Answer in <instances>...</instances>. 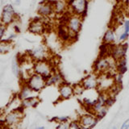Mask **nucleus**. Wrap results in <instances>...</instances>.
Segmentation results:
<instances>
[{
    "mask_svg": "<svg viewBox=\"0 0 129 129\" xmlns=\"http://www.w3.org/2000/svg\"><path fill=\"white\" fill-rule=\"evenodd\" d=\"M55 71L54 64L49 59L33 61L32 64V72L44 77L45 79L49 78Z\"/></svg>",
    "mask_w": 129,
    "mask_h": 129,
    "instance_id": "1",
    "label": "nucleus"
},
{
    "mask_svg": "<svg viewBox=\"0 0 129 129\" xmlns=\"http://www.w3.org/2000/svg\"><path fill=\"white\" fill-rule=\"evenodd\" d=\"M24 117V109L21 105L7 113L3 121V127H17Z\"/></svg>",
    "mask_w": 129,
    "mask_h": 129,
    "instance_id": "2",
    "label": "nucleus"
},
{
    "mask_svg": "<svg viewBox=\"0 0 129 129\" xmlns=\"http://www.w3.org/2000/svg\"><path fill=\"white\" fill-rule=\"evenodd\" d=\"M83 19L81 16L77 15L71 14L68 19V21L66 23V27H68L69 31H70V36L72 42L76 41L78 39L79 33L82 27Z\"/></svg>",
    "mask_w": 129,
    "mask_h": 129,
    "instance_id": "3",
    "label": "nucleus"
},
{
    "mask_svg": "<svg viewBox=\"0 0 129 129\" xmlns=\"http://www.w3.org/2000/svg\"><path fill=\"white\" fill-rule=\"evenodd\" d=\"M89 0H72L68 3L69 11L73 15L81 16L82 19L87 15Z\"/></svg>",
    "mask_w": 129,
    "mask_h": 129,
    "instance_id": "4",
    "label": "nucleus"
},
{
    "mask_svg": "<svg viewBox=\"0 0 129 129\" xmlns=\"http://www.w3.org/2000/svg\"><path fill=\"white\" fill-rule=\"evenodd\" d=\"M26 83L35 93H39L46 87V79L39 74L32 73L23 82Z\"/></svg>",
    "mask_w": 129,
    "mask_h": 129,
    "instance_id": "5",
    "label": "nucleus"
},
{
    "mask_svg": "<svg viewBox=\"0 0 129 129\" xmlns=\"http://www.w3.org/2000/svg\"><path fill=\"white\" fill-rule=\"evenodd\" d=\"M16 17H17V15L15 13L14 7L11 4H7L3 8L1 17H0V24L9 27L15 23Z\"/></svg>",
    "mask_w": 129,
    "mask_h": 129,
    "instance_id": "6",
    "label": "nucleus"
},
{
    "mask_svg": "<svg viewBox=\"0 0 129 129\" xmlns=\"http://www.w3.org/2000/svg\"><path fill=\"white\" fill-rule=\"evenodd\" d=\"M46 29V23L44 21V19L40 16L32 19L27 26V31L35 35H43L45 33Z\"/></svg>",
    "mask_w": 129,
    "mask_h": 129,
    "instance_id": "7",
    "label": "nucleus"
},
{
    "mask_svg": "<svg viewBox=\"0 0 129 129\" xmlns=\"http://www.w3.org/2000/svg\"><path fill=\"white\" fill-rule=\"evenodd\" d=\"M115 85L114 76L110 74H103L99 75V84H98V90L99 93H107L109 90Z\"/></svg>",
    "mask_w": 129,
    "mask_h": 129,
    "instance_id": "8",
    "label": "nucleus"
},
{
    "mask_svg": "<svg viewBox=\"0 0 129 129\" xmlns=\"http://www.w3.org/2000/svg\"><path fill=\"white\" fill-rule=\"evenodd\" d=\"M28 56L33 61H37V60H48L49 59V52H48V48L44 45V44H40V45L36 46L28 52Z\"/></svg>",
    "mask_w": 129,
    "mask_h": 129,
    "instance_id": "9",
    "label": "nucleus"
},
{
    "mask_svg": "<svg viewBox=\"0 0 129 129\" xmlns=\"http://www.w3.org/2000/svg\"><path fill=\"white\" fill-rule=\"evenodd\" d=\"M78 120L82 126V129H93L99 122V119L90 112L81 115Z\"/></svg>",
    "mask_w": 129,
    "mask_h": 129,
    "instance_id": "10",
    "label": "nucleus"
},
{
    "mask_svg": "<svg viewBox=\"0 0 129 129\" xmlns=\"http://www.w3.org/2000/svg\"><path fill=\"white\" fill-rule=\"evenodd\" d=\"M36 12H37L38 16L43 19L49 18L52 15H55L52 2L48 1V0H44V1L41 2L37 7Z\"/></svg>",
    "mask_w": 129,
    "mask_h": 129,
    "instance_id": "11",
    "label": "nucleus"
},
{
    "mask_svg": "<svg viewBox=\"0 0 129 129\" xmlns=\"http://www.w3.org/2000/svg\"><path fill=\"white\" fill-rule=\"evenodd\" d=\"M127 48H128V44L127 42L113 44L111 46L110 56L112 58H114L115 60L124 58L126 57Z\"/></svg>",
    "mask_w": 129,
    "mask_h": 129,
    "instance_id": "12",
    "label": "nucleus"
},
{
    "mask_svg": "<svg viewBox=\"0 0 129 129\" xmlns=\"http://www.w3.org/2000/svg\"><path fill=\"white\" fill-rule=\"evenodd\" d=\"M81 84L82 85L85 90H97L99 84V75L94 73L88 74L82 80Z\"/></svg>",
    "mask_w": 129,
    "mask_h": 129,
    "instance_id": "13",
    "label": "nucleus"
},
{
    "mask_svg": "<svg viewBox=\"0 0 129 129\" xmlns=\"http://www.w3.org/2000/svg\"><path fill=\"white\" fill-rule=\"evenodd\" d=\"M58 92L60 100L70 99L74 95L73 86L66 82H64L60 86H58Z\"/></svg>",
    "mask_w": 129,
    "mask_h": 129,
    "instance_id": "14",
    "label": "nucleus"
},
{
    "mask_svg": "<svg viewBox=\"0 0 129 129\" xmlns=\"http://www.w3.org/2000/svg\"><path fill=\"white\" fill-rule=\"evenodd\" d=\"M56 34H57L59 40L63 44L72 43V40L70 36V31H69V29L66 27V25L59 23V25L56 27Z\"/></svg>",
    "mask_w": 129,
    "mask_h": 129,
    "instance_id": "15",
    "label": "nucleus"
},
{
    "mask_svg": "<svg viewBox=\"0 0 129 129\" xmlns=\"http://www.w3.org/2000/svg\"><path fill=\"white\" fill-rule=\"evenodd\" d=\"M54 14L56 15H62L69 11V6L66 0H56L52 2Z\"/></svg>",
    "mask_w": 129,
    "mask_h": 129,
    "instance_id": "16",
    "label": "nucleus"
},
{
    "mask_svg": "<svg viewBox=\"0 0 129 129\" xmlns=\"http://www.w3.org/2000/svg\"><path fill=\"white\" fill-rule=\"evenodd\" d=\"M64 82L62 74L58 71H55L49 78L46 79V86H60V84Z\"/></svg>",
    "mask_w": 129,
    "mask_h": 129,
    "instance_id": "17",
    "label": "nucleus"
},
{
    "mask_svg": "<svg viewBox=\"0 0 129 129\" xmlns=\"http://www.w3.org/2000/svg\"><path fill=\"white\" fill-rule=\"evenodd\" d=\"M116 40H117V37H116V33L115 29L113 27L107 28L103 34L102 43L107 44H115Z\"/></svg>",
    "mask_w": 129,
    "mask_h": 129,
    "instance_id": "18",
    "label": "nucleus"
},
{
    "mask_svg": "<svg viewBox=\"0 0 129 129\" xmlns=\"http://www.w3.org/2000/svg\"><path fill=\"white\" fill-rule=\"evenodd\" d=\"M35 94H36V93L32 90L26 83L23 82L21 88H20V90L18 93L17 96H18V98L19 99V100L22 101V100H24L26 99L30 98V97L36 96Z\"/></svg>",
    "mask_w": 129,
    "mask_h": 129,
    "instance_id": "19",
    "label": "nucleus"
},
{
    "mask_svg": "<svg viewBox=\"0 0 129 129\" xmlns=\"http://www.w3.org/2000/svg\"><path fill=\"white\" fill-rule=\"evenodd\" d=\"M40 103V99L38 96H33L21 101V107L23 109L27 108H36Z\"/></svg>",
    "mask_w": 129,
    "mask_h": 129,
    "instance_id": "20",
    "label": "nucleus"
},
{
    "mask_svg": "<svg viewBox=\"0 0 129 129\" xmlns=\"http://www.w3.org/2000/svg\"><path fill=\"white\" fill-rule=\"evenodd\" d=\"M127 71V58L124 57L116 60V72L121 74H124Z\"/></svg>",
    "mask_w": 129,
    "mask_h": 129,
    "instance_id": "21",
    "label": "nucleus"
},
{
    "mask_svg": "<svg viewBox=\"0 0 129 129\" xmlns=\"http://www.w3.org/2000/svg\"><path fill=\"white\" fill-rule=\"evenodd\" d=\"M11 70L13 74L16 77H19L21 75L22 72H21V67H20V64H19V60L17 56L13 58L11 62Z\"/></svg>",
    "mask_w": 129,
    "mask_h": 129,
    "instance_id": "22",
    "label": "nucleus"
},
{
    "mask_svg": "<svg viewBox=\"0 0 129 129\" xmlns=\"http://www.w3.org/2000/svg\"><path fill=\"white\" fill-rule=\"evenodd\" d=\"M12 48V42L3 40L0 41V54H7Z\"/></svg>",
    "mask_w": 129,
    "mask_h": 129,
    "instance_id": "23",
    "label": "nucleus"
},
{
    "mask_svg": "<svg viewBox=\"0 0 129 129\" xmlns=\"http://www.w3.org/2000/svg\"><path fill=\"white\" fill-rule=\"evenodd\" d=\"M73 88H74V95H77V96L82 95L85 91V89L82 86V85L81 84V82L73 85Z\"/></svg>",
    "mask_w": 129,
    "mask_h": 129,
    "instance_id": "24",
    "label": "nucleus"
},
{
    "mask_svg": "<svg viewBox=\"0 0 129 129\" xmlns=\"http://www.w3.org/2000/svg\"><path fill=\"white\" fill-rule=\"evenodd\" d=\"M108 109H109L108 107H107L106 106H105V107H103L102 109H101L100 111H99L98 112H97L94 115H95L99 120H101V119H103L104 117L107 115V112H108Z\"/></svg>",
    "mask_w": 129,
    "mask_h": 129,
    "instance_id": "25",
    "label": "nucleus"
},
{
    "mask_svg": "<svg viewBox=\"0 0 129 129\" xmlns=\"http://www.w3.org/2000/svg\"><path fill=\"white\" fill-rule=\"evenodd\" d=\"M115 103V97L111 96V95H108L107 94V98H106V107H112L114 103Z\"/></svg>",
    "mask_w": 129,
    "mask_h": 129,
    "instance_id": "26",
    "label": "nucleus"
},
{
    "mask_svg": "<svg viewBox=\"0 0 129 129\" xmlns=\"http://www.w3.org/2000/svg\"><path fill=\"white\" fill-rule=\"evenodd\" d=\"M51 121H54L56 123H62V122H67V121H70V117L69 116H57V117H54L51 119Z\"/></svg>",
    "mask_w": 129,
    "mask_h": 129,
    "instance_id": "27",
    "label": "nucleus"
},
{
    "mask_svg": "<svg viewBox=\"0 0 129 129\" xmlns=\"http://www.w3.org/2000/svg\"><path fill=\"white\" fill-rule=\"evenodd\" d=\"M70 121H67V122L58 123L56 124L55 129H70Z\"/></svg>",
    "mask_w": 129,
    "mask_h": 129,
    "instance_id": "28",
    "label": "nucleus"
},
{
    "mask_svg": "<svg viewBox=\"0 0 129 129\" xmlns=\"http://www.w3.org/2000/svg\"><path fill=\"white\" fill-rule=\"evenodd\" d=\"M123 74H119V73H116L114 76V80H115V83L117 85H119V86H122L123 85Z\"/></svg>",
    "mask_w": 129,
    "mask_h": 129,
    "instance_id": "29",
    "label": "nucleus"
},
{
    "mask_svg": "<svg viewBox=\"0 0 129 129\" xmlns=\"http://www.w3.org/2000/svg\"><path fill=\"white\" fill-rule=\"evenodd\" d=\"M129 37V33H127V32H123V33H121L120 36L118 37V43H124L127 41V40L128 39Z\"/></svg>",
    "mask_w": 129,
    "mask_h": 129,
    "instance_id": "30",
    "label": "nucleus"
},
{
    "mask_svg": "<svg viewBox=\"0 0 129 129\" xmlns=\"http://www.w3.org/2000/svg\"><path fill=\"white\" fill-rule=\"evenodd\" d=\"M70 129H82V126L78 120L70 121Z\"/></svg>",
    "mask_w": 129,
    "mask_h": 129,
    "instance_id": "31",
    "label": "nucleus"
},
{
    "mask_svg": "<svg viewBox=\"0 0 129 129\" xmlns=\"http://www.w3.org/2000/svg\"><path fill=\"white\" fill-rule=\"evenodd\" d=\"M7 30V27L3 25V24H0V41L4 39V36H6V32Z\"/></svg>",
    "mask_w": 129,
    "mask_h": 129,
    "instance_id": "32",
    "label": "nucleus"
},
{
    "mask_svg": "<svg viewBox=\"0 0 129 129\" xmlns=\"http://www.w3.org/2000/svg\"><path fill=\"white\" fill-rule=\"evenodd\" d=\"M123 31L129 33V19H125L123 23Z\"/></svg>",
    "mask_w": 129,
    "mask_h": 129,
    "instance_id": "33",
    "label": "nucleus"
},
{
    "mask_svg": "<svg viewBox=\"0 0 129 129\" xmlns=\"http://www.w3.org/2000/svg\"><path fill=\"white\" fill-rule=\"evenodd\" d=\"M119 129H129V119L124 121Z\"/></svg>",
    "mask_w": 129,
    "mask_h": 129,
    "instance_id": "34",
    "label": "nucleus"
},
{
    "mask_svg": "<svg viewBox=\"0 0 129 129\" xmlns=\"http://www.w3.org/2000/svg\"><path fill=\"white\" fill-rule=\"evenodd\" d=\"M123 7V14L127 17V19H129V4Z\"/></svg>",
    "mask_w": 129,
    "mask_h": 129,
    "instance_id": "35",
    "label": "nucleus"
},
{
    "mask_svg": "<svg viewBox=\"0 0 129 129\" xmlns=\"http://www.w3.org/2000/svg\"><path fill=\"white\" fill-rule=\"evenodd\" d=\"M121 2L123 3V6H126L129 4V0H121Z\"/></svg>",
    "mask_w": 129,
    "mask_h": 129,
    "instance_id": "36",
    "label": "nucleus"
},
{
    "mask_svg": "<svg viewBox=\"0 0 129 129\" xmlns=\"http://www.w3.org/2000/svg\"><path fill=\"white\" fill-rule=\"evenodd\" d=\"M2 129H19L17 127H2Z\"/></svg>",
    "mask_w": 129,
    "mask_h": 129,
    "instance_id": "37",
    "label": "nucleus"
},
{
    "mask_svg": "<svg viewBox=\"0 0 129 129\" xmlns=\"http://www.w3.org/2000/svg\"><path fill=\"white\" fill-rule=\"evenodd\" d=\"M34 129H45V127H35Z\"/></svg>",
    "mask_w": 129,
    "mask_h": 129,
    "instance_id": "38",
    "label": "nucleus"
},
{
    "mask_svg": "<svg viewBox=\"0 0 129 129\" xmlns=\"http://www.w3.org/2000/svg\"><path fill=\"white\" fill-rule=\"evenodd\" d=\"M112 129H118L116 127H112Z\"/></svg>",
    "mask_w": 129,
    "mask_h": 129,
    "instance_id": "39",
    "label": "nucleus"
}]
</instances>
